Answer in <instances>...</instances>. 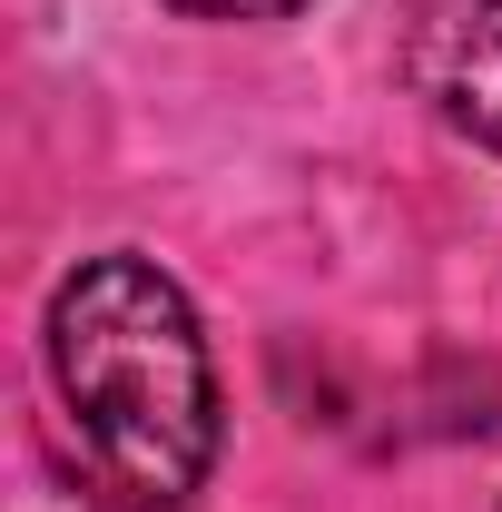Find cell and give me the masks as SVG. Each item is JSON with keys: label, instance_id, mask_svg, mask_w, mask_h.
<instances>
[{"label": "cell", "instance_id": "3957f363", "mask_svg": "<svg viewBox=\"0 0 502 512\" xmlns=\"http://www.w3.org/2000/svg\"><path fill=\"white\" fill-rule=\"evenodd\" d=\"M168 10H188V20H286L306 0H168Z\"/></svg>", "mask_w": 502, "mask_h": 512}, {"label": "cell", "instance_id": "6da1fadb", "mask_svg": "<svg viewBox=\"0 0 502 512\" xmlns=\"http://www.w3.org/2000/svg\"><path fill=\"white\" fill-rule=\"evenodd\" d=\"M50 384L119 503H188L217 463V375L178 276L89 256L50 296Z\"/></svg>", "mask_w": 502, "mask_h": 512}, {"label": "cell", "instance_id": "7a4b0ae2", "mask_svg": "<svg viewBox=\"0 0 502 512\" xmlns=\"http://www.w3.org/2000/svg\"><path fill=\"white\" fill-rule=\"evenodd\" d=\"M404 79L443 128L502 158V0H424L404 30Z\"/></svg>", "mask_w": 502, "mask_h": 512}]
</instances>
